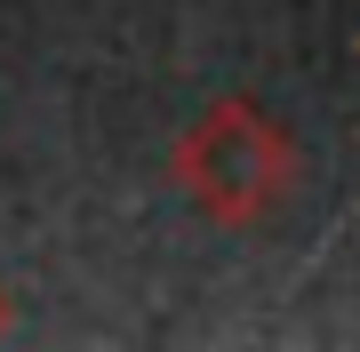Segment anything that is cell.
Segmentation results:
<instances>
[{
  "label": "cell",
  "instance_id": "1",
  "mask_svg": "<svg viewBox=\"0 0 360 352\" xmlns=\"http://www.w3.org/2000/svg\"><path fill=\"white\" fill-rule=\"evenodd\" d=\"M168 169H176L184 200H193L208 224H264L288 200V184H296V152H288L281 120H272L257 96H217V105L176 136Z\"/></svg>",
  "mask_w": 360,
  "mask_h": 352
},
{
  "label": "cell",
  "instance_id": "2",
  "mask_svg": "<svg viewBox=\"0 0 360 352\" xmlns=\"http://www.w3.org/2000/svg\"><path fill=\"white\" fill-rule=\"evenodd\" d=\"M0 337H8V296H0Z\"/></svg>",
  "mask_w": 360,
  "mask_h": 352
}]
</instances>
